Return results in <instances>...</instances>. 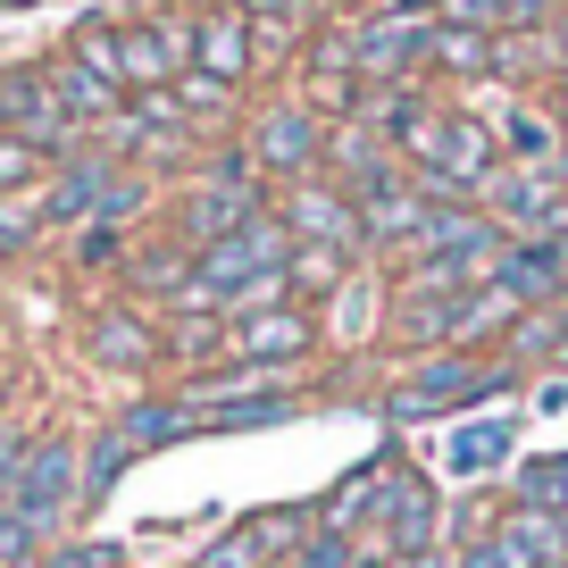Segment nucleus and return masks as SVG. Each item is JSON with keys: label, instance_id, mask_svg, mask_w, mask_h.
Returning <instances> with one entry per match:
<instances>
[{"label": "nucleus", "instance_id": "nucleus-1", "mask_svg": "<svg viewBox=\"0 0 568 568\" xmlns=\"http://www.w3.org/2000/svg\"><path fill=\"white\" fill-rule=\"evenodd\" d=\"M284 251H293V234L276 226V217H251V226L217 234L210 260H201L193 276V302H251V293H267L284 267Z\"/></svg>", "mask_w": 568, "mask_h": 568}, {"label": "nucleus", "instance_id": "nucleus-2", "mask_svg": "<svg viewBox=\"0 0 568 568\" xmlns=\"http://www.w3.org/2000/svg\"><path fill=\"white\" fill-rule=\"evenodd\" d=\"M409 151H418V160L435 168V184H452V193H477V184L494 176V134H485V125H460V118L409 125Z\"/></svg>", "mask_w": 568, "mask_h": 568}, {"label": "nucleus", "instance_id": "nucleus-3", "mask_svg": "<svg viewBox=\"0 0 568 568\" xmlns=\"http://www.w3.org/2000/svg\"><path fill=\"white\" fill-rule=\"evenodd\" d=\"M68 494H75V452L68 444H26V468H18V485H9V518L51 527V518L68 510Z\"/></svg>", "mask_w": 568, "mask_h": 568}, {"label": "nucleus", "instance_id": "nucleus-4", "mask_svg": "<svg viewBox=\"0 0 568 568\" xmlns=\"http://www.w3.org/2000/svg\"><path fill=\"white\" fill-rule=\"evenodd\" d=\"M485 385H494V376H485L477 359H435V368H418L402 393H393V418H435V409H460V402H477Z\"/></svg>", "mask_w": 568, "mask_h": 568}, {"label": "nucleus", "instance_id": "nucleus-5", "mask_svg": "<svg viewBox=\"0 0 568 568\" xmlns=\"http://www.w3.org/2000/svg\"><path fill=\"white\" fill-rule=\"evenodd\" d=\"M376 510H385V535H393V551H426V535H435V494H426L418 477H385Z\"/></svg>", "mask_w": 568, "mask_h": 568}, {"label": "nucleus", "instance_id": "nucleus-6", "mask_svg": "<svg viewBox=\"0 0 568 568\" xmlns=\"http://www.w3.org/2000/svg\"><path fill=\"white\" fill-rule=\"evenodd\" d=\"M176 68H184V34H176V26L118 34V75H125V84H168Z\"/></svg>", "mask_w": 568, "mask_h": 568}, {"label": "nucleus", "instance_id": "nucleus-7", "mask_svg": "<svg viewBox=\"0 0 568 568\" xmlns=\"http://www.w3.org/2000/svg\"><path fill=\"white\" fill-rule=\"evenodd\" d=\"M494 551L510 568H568V551H560V535H551V518L544 510H510L494 527Z\"/></svg>", "mask_w": 568, "mask_h": 568}, {"label": "nucleus", "instance_id": "nucleus-8", "mask_svg": "<svg viewBox=\"0 0 568 568\" xmlns=\"http://www.w3.org/2000/svg\"><path fill=\"white\" fill-rule=\"evenodd\" d=\"M426 42H435V34H426L418 18H376L368 34L352 42V68H368V75H393V68H402V59H418Z\"/></svg>", "mask_w": 568, "mask_h": 568}, {"label": "nucleus", "instance_id": "nucleus-9", "mask_svg": "<svg viewBox=\"0 0 568 568\" xmlns=\"http://www.w3.org/2000/svg\"><path fill=\"white\" fill-rule=\"evenodd\" d=\"M84 352L109 359V368H151V326L125 318V310H101V318H92V335H84Z\"/></svg>", "mask_w": 568, "mask_h": 568}, {"label": "nucleus", "instance_id": "nucleus-10", "mask_svg": "<svg viewBox=\"0 0 568 568\" xmlns=\"http://www.w3.org/2000/svg\"><path fill=\"white\" fill-rule=\"evenodd\" d=\"M302 343H310V326L293 318V310H251L243 335H234V352H243V359H293Z\"/></svg>", "mask_w": 568, "mask_h": 568}, {"label": "nucleus", "instance_id": "nucleus-11", "mask_svg": "<svg viewBox=\"0 0 568 568\" xmlns=\"http://www.w3.org/2000/svg\"><path fill=\"white\" fill-rule=\"evenodd\" d=\"M201 68L217 75V84H234L243 75V59H251V42H243V18H201Z\"/></svg>", "mask_w": 568, "mask_h": 568}, {"label": "nucleus", "instance_id": "nucleus-12", "mask_svg": "<svg viewBox=\"0 0 568 568\" xmlns=\"http://www.w3.org/2000/svg\"><path fill=\"white\" fill-rule=\"evenodd\" d=\"M310 151H318V134H310L302 109H276V118L260 125V160H267V168H302Z\"/></svg>", "mask_w": 568, "mask_h": 568}, {"label": "nucleus", "instance_id": "nucleus-13", "mask_svg": "<svg viewBox=\"0 0 568 568\" xmlns=\"http://www.w3.org/2000/svg\"><path fill=\"white\" fill-rule=\"evenodd\" d=\"M0 118L26 125L34 142H59V109H51V92H42V84H0Z\"/></svg>", "mask_w": 568, "mask_h": 568}, {"label": "nucleus", "instance_id": "nucleus-14", "mask_svg": "<svg viewBox=\"0 0 568 568\" xmlns=\"http://www.w3.org/2000/svg\"><path fill=\"white\" fill-rule=\"evenodd\" d=\"M293 226H310V234H318V243H352V234H359V210H343V201L335 193H302V201H293Z\"/></svg>", "mask_w": 568, "mask_h": 568}, {"label": "nucleus", "instance_id": "nucleus-15", "mask_svg": "<svg viewBox=\"0 0 568 568\" xmlns=\"http://www.w3.org/2000/svg\"><path fill=\"white\" fill-rule=\"evenodd\" d=\"M234 226H251V193H243V176H226V193H201L193 201V234H234Z\"/></svg>", "mask_w": 568, "mask_h": 568}, {"label": "nucleus", "instance_id": "nucleus-16", "mask_svg": "<svg viewBox=\"0 0 568 568\" xmlns=\"http://www.w3.org/2000/svg\"><path fill=\"white\" fill-rule=\"evenodd\" d=\"M59 217H84V210H125V193H109V168H75L68 184L51 193Z\"/></svg>", "mask_w": 568, "mask_h": 568}, {"label": "nucleus", "instance_id": "nucleus-17", "mask_svg": "<svg viewBox=\"0 0 568 568\" xmlns=\"http://www.w3.org/2000/svg\"><path fill=\"white\" fill-rule=\"evenodd\" d=\"M501 452H510V418H494V426H460V435H452V468H460V477L494 468Z\"/></svg>", "mask_w": 568, "mask_h": 568}, {"label": "nucleus", "instance_id": "nucleus-18", "mask_svg": "<svg viewBox=\"0 0 568 568\" xmlns=\"http://www.w3.org/2000/svg\"><path fill=\"white\" fill-rule=\"evenodd\" d=\"M293 402H276V393H243V402H193V426H267L284 418Z\"/></svg>", "mask_w": 568, "mask_h": 568}, {"label": "nucleus", "instance_id": "nucleus-19", "mask_svg": "<svg viewBox=\"0 0 568 568\" xmlns=\"http://www.w3.org/2000/svg\"><path fill=\"white\" fill-rule=\"evenodd\" d=\"M193 426V409H168V402H142V409H125V444H168V435H184Z\"/></svg>", "mask_w": 568, "mask_h": 568}, {"label": "nucleus", "instance_id": "nucleus-20", "mask_svg": "<svg viewBox=\"0 0 568 568\" xmlns=\"http://www.w3.org/2000/svg\"><path fill=\"white\" fill-rule=\"evenodd\" d=\"M501 210L510 217H560V193L544 176H501Z\"/></svg>", "mask_w": 568, "mask_h": 568}, {"label": "nucleus", "instance_id": "nucleus-21", "mask_svg": "<svg viewBox=\"0 0 568 568\" xmlns=\"http://www.w3.org/2000/svg\"><path fill=\"white\" fill-rule=\"evenodd\" d=\"M59 101H68V109H109V75H84V68H59Z\"/></svg>", "mask_w": 568, "mask_h": 568}, {"label": "nucleus", "instance_id": "nucleus-22", "mask_svg": "<svg viewBox=\"0 0 568 568\" xmlns=\"http://www.w3.org/2000/svg\"><path fill=\"white\" fill-rule=\"evenodd\" d=\"M0 568H34V527L0 510Z\"/></svg>", "mask_w": 568, "mask_h": 568}, {"label": "nucleus", "instance_id": "nucleus-23", "mask_svg": "<svg viewBox=\"0 0 568 568\" xmlns=\"http://www.w3.org/2000/svg\"><path fill=\"white\" fill-rule=\"evenodd\" d=\"M527 494L535 501H568V452L560 460H527Z\"/></svg>", "mask_w": 568, "mask_h": 568}, {"label": "nucleus", "instance_id": "nucleus-24", "mask_svg": "<svg viewBox=\"0 0 568 568\" xmlns=\"http://www.w3.org/2000/svg\"><path fill=\"white\" fill-rule=\"evenodd\" d=\"M368 310H376V293H368V284H352V293L335 302V326H343V343H359V335H368Z\"/></svg>", "mask_w": 568, "mask_h": 568}, {"label": "nucleus", "instance_id": "nucleus-25", "mask_svg": "<svg viewBox=\"0 0 568 568\" xmlns=\"http://www.w3.org/2000/svg\"><path fill=\"white\" fill-rule=\"evenodd\" d=\"M125 460H134V444H125V435H109V444L92 452V477H84V485H92V494H109V485H118V468H125Z\"/></svg>", "mask_w": 568, "mask_h": 568}, {"label": "nucleus", "instance_id": "nucleus-26", "mask_svg": "<svg viewBox=\"0 0 568 568\" xmlns=\"http://www.w3.org/2000/svg\"><path fill=\"white\" fill-rule=\"evenodd\" d=\"M302 568H352V544H343V535H310V544H302Z\"/></svg>", "mask_w": 568, "mask_h": 568}, {"label": "nucleus", "instance_id": "nucleus-27", "mask_svg": "<svg viewBox=\"0 0 568 568\" xmlns=\"http://www.w3.org/2000/svg\"><path fill=\"white\" fill-rule=\"evenodd\" d=\"M435 51H444L452 68H485V59H494V51H485L477 34H435Z\"/></svg>", "mask_w": 568, "mask_h": 568}, {"label": "nucleus", "instance_id": "nucleus-28", "mask_svg": "<svg viewBox=\"0 0 568 568\" xmlns=\"http://www.w3.org/2000/svg\"><path fill=\"white\" fill-rule=\"evenodd\" d=\"M34 176V142H0V184H26Z\"/></svg>", "mask_w": 568, "mask_h": 568}, {"label": "nucleus", "instance_id": "nucleus-29", "mask_svg": "<svg viewBox=\"0 0 568 568\" xmlns=\"http://www.w3.org/2000/svg\"><path fill=\"white\" fill-rule=\"evenodd\" d=\"M18 468H26V444H18V435H0V501H9V485H18Z\"/></svg>", "mask_w": 568, "mask_h": 568}, {"label": "nucleus", "instance_id": "nucleus-30", "mask_svg": "<svg viewBox=\"0 0 568 568\" xmlns=\"http://www.w3.org/2000/svg\"><path fill=\"white\" fill-rule=\"evenodd\" d=\"M444 9H452L460 26H494V18H501V0H444Z\"/></svg>", "mask_w": 568, "mask_h": 568}, {"label": "nucleus", "instance_id": "nucleus-31", "mask_svg": "<svg viewBox=\"0 0 568 568\" xmlns=\"http://www.w3.org/2000/svg\"><path fill=\"white\" fill-rule=\"evenodd\" d=\"M26 226H34L26 210H0V251H18V243H26Z\"/></svg>", "mask_w": 568, "mask_h": 568}, {"label": "nucleus", "instance_id": "nucleus-32", "mask_svg": "<svg viewBox=\"0 0 568 568\" xmlns=\"http://www.w3.org/2000/svg\"><path fill=\"white\" fill-rule=\"evenodd\" d=\"M460 568H510V560H501L494 535H485V544H468V551H460Z\"/></svg>", "mask_w": 568, "mask_h": 568}, {"label": "nucleus", "instance_id": "nucleus-33", "mask_svg": "<svg viewBox=\"0 0 568 568\" xmlns=\"http://www.w3.org/2000/svg\"><path fill=\"white\" fill-rule=\"evenodd\" d=\"M251 9H260L267 26H293V18H302V0H251Z\"/></svg>", "mask_w": 568, "mask_h": 568}, {"label": "nucleus", "instance_id": "nucleus-34", "mask_svg": "<svg viewBox=\"0 0 568 568\" xmlns=\"http://www.w3.org/2000/svg\"><path fill=\"white\" fill-rule=\"evenodd\" d=\"M51 568H101V551H59Z\"/></svg>", "mask_w": 568, "mask_h": 568}, {"label": "nucleus", "instance_id": "nucleus-35", "mask_svg": "<svg viewBox=\"0 0 568 568\" xmlns=\"http://www.w3.org/2000/svg\"><path fill=\"white\" fill-rule=\"evenodd\" d=\"M501 18H544V0H501Z\"/></svg>", "mask_w": 568, "mask_h": 568}, {"label": "nucleus", "instance_id": "nucleus-36", "mask_svg": "<svg viewBox=\"0 0 568 568\" xmlns=\"http://www.w3.org/2000/svg\"><path fill=\"white\" fill-rule=\"evenodd\" d=\"M544 518H551V535H560V551H568V501H551Z\"/></svg>", "mask_w": 568, "mask_h": 568}, {"label": "nucleus", "instance_id": "nucleus-37", "mask_svg": "<svg viewBox=\"0 0 568 568\" xmlns=\"http://www.w3.org/2000/svg\"><path fill=\"white\" fill-rule=\"evenodd\" d=\"M0 393H9V376H0Z\"/></svg>", "mask_w": 568, "mask_h": 568}]
</instances>
